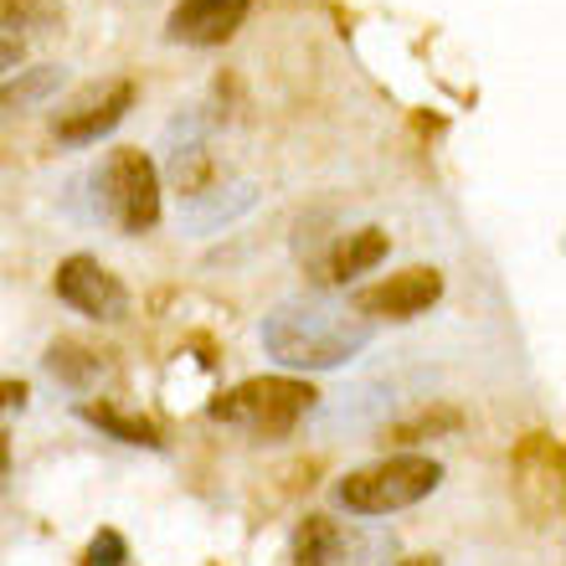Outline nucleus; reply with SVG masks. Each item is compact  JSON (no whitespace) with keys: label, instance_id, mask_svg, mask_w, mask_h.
<instances>
[{"label":"nucleus","instance_id":"nucleus-17","mask_svg":"<svg viewBox=\"0 0 566 566\" xmlns=\"http://www.w3.org/2000/svg\"><path fill=\"white\" fill-rule=\"evenodd\" d=\"M52 27H62V6L52 0H0V42L27 46L31 36H46Z\"/></svg>","mask_w":566,"mask_h":566},{"label":"nucleus","instance_id":"nucleus-13","mask_svg":"<svg viewBox=\"0 0 566 566\" xmlns=\"http://www.w3.org/2000/svg\"><path fill=\"white\" fill-rule=\"evenodd\" d=\"M62 83H67V67H62V62H31V67H15V77L0 83V114L42 108L52 93H62Z\"/></svg>","mask_w":566,"mask_h":566},{"label":"nucleus","instance_id":"nucleus-14","mask_svg":"<svg viewBox=\"0 0 566 566\" xmlns=\"http://www.w3.org/2000/svg\"><path fill=\"white\" fill-rule=\"evenodd\" d=\"M463 428V412L459 407H422V412H412V418L402 422H387L381 428V448H418V443H432V438H448V432Z\"/></svg>","mask_w":566,"mask_h":566},{"label":"nucleus","instance_id":"nucleus-3","mask_svg":"<svg viewBox=\"0 0 566 566\" xmlns=\"http://www.w3.org/2000/svg\"><path fill=\"white\" fill-rule=\"evenodd\" d=\"M438 484H443V463L438 459L391 453V459H376L366 469H350L335 484V500L350 515H397V510H412L418 500H428Z\"/></svg>","mask_w":566,"mask_h":566},{"label":"nucleus","instance_id":"nucleus-22","mask_svg":"<svg viewBox=\"0 0 566 566\" xmlns=\"http://www.w3.org/2000/svg\"><path fill=\"white\" fill-rule=\"evenodd\" d=\"M6 479H11V438H0V490H6Z\"/></svg>","mask_w":566,"mask_h":566},{"label":"nucleus","instance_id":"nucleus-2","mask_svg":"<svg viewBox=\"0 0 566 566\" xmlns=\"http://www.w3.org/2000/svg\"><path fill=\"white\" fill-rule=\"evenodd\" d=\"M314 402H319V391L298 376H253V381H238L232 391H222L207 412L227 428H242L258 443H279L310 418Z\"/></svg>","mask_w":566,"mask_h":566},{"label":"nucleus","instance_id":"nucleus-11","mask_svg":"<svg viewBox=\"0 0 566 566\" xmlns=\"http://www.w3.org/2000/svg\"><path fill=\"white\" fill-rule=\"evenodd\" d=\"M387 253H391V238L381 227H356V232H345V238L319 258V273H314V279L329 283V289H340V283L371 273L376 263H387Z\"/></svg>","mask_w":566,"mask_h":566},{"label":"nucleus","instance_id":"nucleus-5","mask_svg":"<svg viewBox=\"0 0 566 566\" xmlns=\"http://www.w3.org/2000/svg\"><path fill=\"white\" fill-rule=\"evenodd\" d=\"M52 294H57L67 310L98 319V325H119V319H129V289H124L119 273L104 269L93 253L62 258L57 273H52Z\"/></svg>","mask_w":566,"mask_h":566},{"label":"nucleus","instance_id":"nucleus-7","mask_svg":"<svg viewBox=\"0 0 566 566\" xmlns=\"http://www.w3.org/2000/svg\"><path fill=\"white\" fill-rule=\"evenodd\" d=\"M443 298V273L432 269V263H412V269L391 273V279L371 283V289H360L356 294V314L360 319H391V325H407V319H418L428 314L432 304Z\"/></svg>","mask_w":566,"mask_h":566},{"label":"nucleus","instance_id":"nucleus-16","mask_svg":"<svg viewBox=\"0 0 566 566\" xmlns=\"http://www.w3.org/2000/svg\"><path fill=\"white\" fill-rule=\"evenodd\" d=\"M345 531L329 515H304L294 531V566H340Z\"/></svg>","mask_w":566,"mask_h":566},{"label":"nucleus","instance_id":"nucleus-9","mask_svg":"<svg viewBox=\"0 0 566 566\" xmlns=\"http://www.w3.org/2000/svg\"><path fill=\"white\" fill-rule=\"evenodd\" d=\"M248 11H253V0H180L165 21V36L180 46H222L238 36Z\"/></svg>","mask_w":566,"mask_h":566},{"label":"nucleus","instance_id":"nucleus-15","mask_svg":"<svg viewBox=\"0 0 566 566\" xmlns=\"http://www.w3.org/2000/svg\"><path fill=\"white\" fill-rule=\"evenodd\" d=\"M77 418L93 422L98 432H108V438H119V443H129V448H165L155 422L139 418V412H124V407H114V402H77Z\"/></svg>","mask_w":566,"mask_h":566},{"label":"nucleus","instance_id":"nucleus-12","mask_svg":"<svg viewBox=\"0 0 566 566\" xmlns=\"http://www.w3.org/2000/svg\"><path fill=\"white\" fill-rule=\"evenodd\" d=\"M42 366H46V376L62 381L67 391H88L108 376V350H93V345H83V340H52Z\"/></svg>","mask_w":566,"mask_h":566},{"label":"nucleus","instance_id":"nucleus-6","mask_svg":"<svg viewBox=\"0 0 566 566\" xmlns=\"http://www.w3.org/2000/svg\"><path fill=\"white\" fill-rule=\"evenodd\" d=\"M135 98H139L135 77H108V83H98V88L83 93L73 108H62L57 124H52V135H57V145H73V149L77 145H98V139L114 135V129L129 119Z\"/></svg>","mask_w":566,"mask_h":566},{"label":"nucleus","instance_id":"nucleus-20","mask_svg":"<svg viewBox=\"0 0 566 566\" xmlns=\"http://www.w3.org/2000/svg\"><path fill=\"white\" fill-rule=\"evenodd\" d=\"M11 407H27V381H0V412Z\"/></svg>","mask_w":566,"mask_h":566},{"label":"nucleus","instance_id":"nucleus-8","mask_svg":"<svg viewBox=\"0 0 566 566\" xmlns=\"http://www.w3.org/2000/svg\"><path fill=\"white\" fill-rule=\"evenodd\" d=\"M515 494L531 510V521H556L562 515V443L536 432L515 453Z\"/></svg>","mask_w":566,"mask_h":566},{"label":"nucleus","instance_id":"nucleus-10","mask_svg":"<svg viewBox=\"0 0 566 566\" xmlns=\"http://www.w3.org/2000/svg\"><path fill=\"white\" fill-rule=\"evenodd\" d=\"M258 186L253 180H232V186H207L180 201V227L191 238H207V232H222L227 222H238L242 211H253Z\"/></svg>","mask_w":566,"mask_h":566},{"label":"nucleus","instance_id":"nucleus-1","mask_svg":"<svg viewBox=\"0 0 566 566\" xmlns=\"http://www.w3.org/2000/svg\"><path fill=\"white\" fill-rule=\"evenodd\" d=\"M371 335H376L371 319H360L356 310L345 314L340 304H325V298H289L273 314H263V325H258L263 350L289 371L350 366L371 345Z\"/></svg>","mask_w":566,"mask_h":566},{"label":"nucleus","instance_id":"nucleus-21","mask_svg":"<svg viewBox=\"0 0 566 566\" xmlns=\"http://www.w3.org/2000/svg\"><path fill=\"white\" fill-rule=\"evenodd\" d=\"M21 57H27V46L0 42V77H6V73H15V67H21Z\"/></svg>","mask_w":566,"mask_h":566},{"label":"nucleus","instance_id":"nucleus-18","mask_svg":"<svg viewBox=\"0 0 566 566\" xmlns=\"http://www.w3.org/2000/svg\"><path fill=\"white\" fill-rule=\"evenodd\" d=\"M170 180H176L180 196H196V191H207V186H217V160H211L207 139L196 135V129H186L180 145L170 149Z\"/></svg>","mask_w":566,"mask_h":566},{"label":"nucleus","instance_id":"nucleus-19","mask_svg":"<svg viewBox=\"0 0 566 566\" xmlns=\"http://www.w3.org/2000/svg\"><path fill=\"white\" fill-rule=\"evenodd\" d=\"M83 566H129V541L119 531H98L83 552Z\"/></svg>","mask_w":566,"mask_h":566},{"label":"nucleus","instance_id":"nucleus-4","mask_svg":"<svg viewBox=\"0 0 566 566\" xmlns=\"http://www.w3.org/2000/svg\"><path fill=\"white\" fill-rule=\"evenodd\" d=\"M93 201L124 238H145L160 227V170L135 145L108 149L104 165L93 170Z\"/></svg>","mask_w":566,"mask_h":566},{"label":"nucleus","instance_id":"nucleus-23","mask_svg":"<svg viewBox=\"0 0 566 566\" xmlns=\"http://www.w3.org/2000/svg\"><path fill=\"white\" fill-rule=\"evenodd\" d=\"M387 566H443V562H438V556H397V562H387Z\"/></svg>","mask_w":566,"mask_h":566}]
</instances>
